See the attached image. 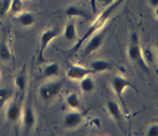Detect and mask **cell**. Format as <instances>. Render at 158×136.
<instances>
[{"label": "cell", "mask_w": 158, "mask_h": 136, "mask_svg": "<svg viewBox=\"0 0 158 136\" xmlns=\"http://www.w3.org/2000/svg\"><path fill=\"white\" fill-rule=\"evenodd\" d=\"M123 1H125V0H115L114 2H112L111 5H109V6H107L103 12H102L101 15L95 20V22L92 23L91 26L87 29V31H85V34L83 35V37L76 42V44L74 45V47H73V50H72V52L70 53H72V54H74V53L77 52V51L80 50V47L83 45V43H85V42H87V40H88L89 38L95 34V32H97L98 30H101L102 28L105 26V23L107 22V20L112 16V14H113L114 12H115V10L121 6V4H123Z\"/></svg>", "instance_id": "cell-1"}, {"label": "cell", "mask_w": 158, "mask_h": 136, "mask_svg": "<svg viewBox=\"0 0 158 136\" xmlns=\"http://www.w3.org/2000/svg\"><path fill=\"white\" fill-rule=\"evenodd\" d=\"M127 56H128V59L131 61H133L136 65H139L141 68H143L147 72H149L148 65L145 64L143 58H142V50H141V46H140L139 35L136 32H133L132 35H131V44L128 46Z\"/></svg>", "instance_id": "cell-2"}, {"label": "cell", "mask_w": 158, "mask_h": 136, "mask_svg": "<svg viewBox=\"0 0 158 136\" xmlns=\"http://www.w3.org/2000/svg\"><path fill=\"white\" fill-rule=\"evenodd\" d=\"M61 30L59 28H52V29H46L42 32L40 37V50H38V54H37V60L40 62L44 61V52L45 48L48 47V45L52 42L54 38H57L60 35Z\"/></svg>", "instance_id": "cell-3"}, {"label": "cell", "mask_w": 158, "mask_h": 136, "mask_svg": "<svg viewBox=\"0 0 158 136\" xmlns=\"http://www.w3.org/2000/svg\"><path fill=\"white\" fill-rule=\"evenodd\" d=\"M105 35H106V30L102 28L101 30L95 32L87 40V44H85V46L83 48V52H82V54H83L84 57H88V56L92 54L94 52H96L97 50L101 47L104 39H105Z\"/></svg>", "instance_id": "cell-4"}, {"label": "cell", "mask_w": 158, "mask_h": 136, "mask_svg": "<svg viewBox=\"0 0 158 136\" xmlns=\"http://www.w3.org/2000/svg\"><path fill=\"white\" fill-rule=\"evenodd\" d=\"M61 81H50L40 88V96L44 101H52L61 90Z\"/></svg>", "instance_id": "cell-5"}, {"label": "cell", "mask_w": 158, "mask_h": 136, "mask_svg": "<svg viewBox=\"0 0 158 136\" xmlns=\"http://www.w3.org/2000/svg\"><path fill=\"white\" fill-rule=\"evenodd\" d=\"M36 123V115L35 111L32 109V106L30 105V103H27L24 107L22 109V127L23 132L26 134L32 130V128L35 127Z\"/></svg>", "instance_id": "cell-6"}, {"label": "cell", "mask_w": 158, "mask_h": 136, "mask_svg": "<svg viewBox=\"0 0 158 136\" xmlns=\"http://www.w3.org/2000/svg\"><path fill=\"white\" fill-rule=\"evenodd\" d=\"M92 74H95V72L91 68L79 66V65H72L68 67V69L66 72L67 77L70 80H74V81H81L83 77Z\"/></svg>", "instance_id": "cell-7"}, {"label": "cell", "mask_w": 158, "mask_h": 136, "mask_svg": "<svg viewBox=\"0 0 158 136\" xmlns=\"http://www.w3.org/2000/svg\"><path fill=\"white\" fill-rule=\"evenodd\" d=\"M22 115V106H21V99H14L7 107L6 111V118L10 122H18L20 117Z\"/></svg>", "instance_id": "cell-8"}, {"label": "cell", "mask_w": 158, "mask_h": 136, "mask_svg": "<svg viewBox=\"0 0 158 136\" xmlns=\"http://www.w3.org/2000/svg\"><path fill=\"white\" fill-rule=\"evenodd\" d=\"M111 84H112V89H113L114 93L117 95L118 98H120V101H123V90L126 88H128V87L133 88V85L131 84V82H129L127 79H125L123 76H120V75L114 76L113 79H112Z\"/></svg>", "instance_id": "cell-9"}, {"label": "cell", "mask_w": 158, "mask_h": 136, "mask_svg": "<svg viewBox=\"0 0 158 136\" xmlns=\"http://www.w3.org/2000/svg\"><path fill=\"white\" fill-rule=\"evenodd\" d=\"M82 120H83L82 113L77 112L76 110H73L72 112H68L65 115V118H64V127L66 129H74L79 125H81Z\"/></svg>", "instance_id": "cell-10"}, {"label": "cell", "mask_w": 158, "mask_h": 136, "mask_svg": "<svg viewBox=\"0 0 158 136\" xmlns=\"http://www.w3.org/2000/svg\"><path fill=\"white\" fill-rule=\"evenodd\" d=\"M106 109H107V112L111 115V118L117 122L118 127L123 128V113H121V109L118 103L114 101H107Z\"/></svg>", "instance_id": "cell-11"}, {"label": "cell", "mask_w": 158, "mask_h": 136, "mask_svg": "<svg viewBox=\"0 0 158 136\" xmlns=\"http://www.w3.org/2000/svg\"><path fill=\"white\" fill-rule=\"evenodd\" d=\"M65 15L69 16V18H82L84 20H90L92 18V15L89 12H87L85 9L83 8H80L77 6H69L65 9Z\"/></svg>", "instance_id": "cell-12"}, {"label": "cell", "mask_w": 158, "mask_h": 136, "mask_svg": "<svg viewBox=\"0 0 158 136\" xmlns=\"http://www.w3.org/2000/svg\"><path fill=\"white\" fill-rule=\"evenodd\" d=\"M60 73V67L56 62L48 64L40 72V79H50V77H57Z\"/></svg>", "instance_id": "cell-13"}, {"label": "cell", "mask_w": 158, "mask_h": 136, "mask_svg": "<svg viewBox=\"0 0 158 136\" xmlns=\"http://www.w3.org/2000/svg\"><path fill=\"white\" fill-rule=\"evenodd\" d=\"M64 37L67 42L69 43H74V42H77V32H76V24H75V21H69L65 26V29H64Z\"/></svg>", "instance_id": "cell-14"}, {"label": "cell", "mask_w": 158, "mask_h": 136, "mask_svg": "<svg viewBox=\"0 0 158 136\" xmlns=\"http://www.w3.org/2000/svg\"><path fill=\"white\" fill-rule=\"evenodd\" d=\"M89 68H91L95 73H99V72H106L113 68V64L107 60H95L89 64Z\"/></svg>", "instance_id": "cell-15"}, {"label": "cell", "mask_w": 158, "mask_h": 136, "mask_svg": "<svg viewBox=\"0 0 158 136\" xmlns=\"http://www.w3.org/2000/svg\"><path fill=\"white\" fill-rule=\"evenodd\" d=\"M15 85L20 93H23L27 87V73L26 68H22V70L15 76Z\"/></svg>", "instance_id": "cell-16"}, {"label": "cell", "mask_w": 158, "mask_h": 136, "mask_svg": "<svg viewBox=\"0 0 158 136\" xmlns=\"http://www.w3.org/2000/svg\"><path fill=\"white\" fill-rule=\"evenodd\" d=\"M12 59V53H10V48H9L6 38H2L0 40V60L4 62H8Z\"/></svg>", "instance_id": "cell-17"}, {"label": "cell", "mask_w": 158, "mask_h": 136, "mask_svg": "<svg viewBox=\"0 0 158 136\" xmlns=\"http://www.w3.org/2000/svg\"><path fill=\"white\" fill-rule=\"evenodd\" d=\"M19 22L23 27H30L35 23V15L30 12L19 14Z\"/></svg>", "instance_id": "cell-18"}, {"label": "cell", "mask_w": 158, "mask_h": 136, "mask_svg": "<svg viewBox=\"0 0 158 136\" xmlns=\"http://www.w3.org/2000/svg\"><path fill=\"white\" fill-rule=\"evenodd\" d=\"M66 104L72 110H79L80 106H81V101H80L77 93H74V92L69 93L66 97Z\"/></svg>", "instance_id": "cell-19"}, {"label": "cell", "mask_w": 158, "mask_h": 136, "mask_svg": "<svg viewBox=\"0 0 158 136\" xmlns=\"http://www.w3.org/2000/svg\"><path fill=\"white\" fill-rule=\"evenodd\" d=\"M80 87H81V90L83 92H91L94 89H95V82H94V80L90 77V75L89 76H85L83 79L81 80V83H80Z\"/></svg>", "instance_id": "cell-20"}, {"label": "cell", "mask_w": 158, "mask_h": 136, "mask_svg": "<svg viewBox=\"0 0 158 136\" xmlns=\"http://www.w3.org/2000/svg\"><path fill=\"white\" fill-rule=\"evenodd\" d=\"M22 9H23L22 0H12V2H10V8H9L10 14L19 15L20 13H22Z\"/></svg>", "instance_id": "cell-21"}, {"label": "cell", "mask_w": 158, "mask_h": 136, "mask_svg": "<svg viewBox=\"0 0 158 136\" xmlns=\"http://www.w3.org/2000/svg\"><path fill=\"white\" fill-rule=\"evenodd\" d=\"M12 97V90L7 88L0 89V111L4 107V105L9 101V98Z\"/></svg>", "instance_id": "cell-22"}, {"label": "cell", "mask_w": 158, "mask_h": 136, "mask_svg": "<svg viewBox=\"0 0 158 136\" xmlns=\"http://www.w3.org/2000/svg\"><path fill=\"white\" fill-rule=\"evenodd\" d=\"M142 58L147 65H151L155 62V58L154 54H152V51L150 48H144L142 50Z\"/></svg>", "instance_id": "cell-23"}, {"label": "cell", "mask_w": 158, "mask_h": 136, "mask_svg": "<svg viewBox=\"0 0 158 136\" xmlns=\"http://www.w3.org/2000/svg\"><path fill=\"white\" fill-rule=\"evenodd\" d=\"M12 0H0V18H4L9 12Z\"/></svg>", "instance_id": "cell-24"}, {"label": "cell", "mask_w": 158, "mask_h": 136, "mask_svg": "<svg viewBox=\"0 0 158 136\" xmlns=\"http://www.w3.org/2000/svg\"><path fill=\"white\" fill-rule=\"evenodd\" d=\"M147 135L149 136H158V123L151 125L148 130H147Z\"/></svg>", "instance_id": "cell-25"}, {"label": "cell", "mask_w": 158, "mask_h": 136, "mask_svg": "<svg viewBox=\"0 0 158 136\" xmlns=\"http://www.w3.org/2000/svg\"><path fill=\"white\" fill-rule=\"evenodd\" d=\"M101 4H103V5H105V6H109V5H111L112 2H114L115 0H98Z\"/></svg>", "instance_id": "cell-26"}, {"label": "cell", "mask_w": 158, "mask_h": 136, "mask_svg": "<svg viewBox=\"0 0 158 136\" xmlns=\"http://www.w3.org/2000/svg\"><path fill=\"white\" fill-rule=\"evenodd\" d=\"M149 4L150 6H152L154 8H156V7H158V0H149Z\"/></svg>", "instance_id": "cell-27"}, {"label": "cell", "mask_w": 158, "mask_h": 136, "mask_svg": "<svg viewBox=\"0 0 158 136\" xmlns=\"http://www.w3.org/2000/svg\"><path fill=\"white\" fill-rule=\"evenodd\" d=\"M155 16L158 20V7H156V10H155Z\"/></svg>", "instance_id": "cell-28"}, {"label": "cell", "mask_w": 158, "mask_h": 136, "mask_svg": "<svg viewBox=\"0 0 158 136\" xmlns=\"http://www.w3.org/2000/svg\"><path fill=\"white\" fill-rule=\"evenodd\" d=\"M156 52H157V59H158V40L156 42Z\"/></svg>", "instance_id": "cell-29"}, {"label": "cell", "mask_w": 158, "mask_h": 136, "mask_svg": "<svg viewBox=\"0 0 158 136\" xmlns=\"http://www.w3.org/2000/svg\"><path fill=\"white\" fill-rule=\"evenodd\" d=\"M156 121H157V122H158V119H157V120H156Z\"/></svg>", "instance_id": "cell-30"}, {"label": "cell", "mask_w": 158, "mask_h": 136, "mask_svg": "<svg viewBox=\"0 0 158 136\" xmlns=\"http://www.w3.org/2000/svg\"><path fill=\"white\" fill-rule=\"evenodd\" d=\"M0 76H1V73H0Z\"/></svg>", "instance_id": "cell-31"}]
</instances>
